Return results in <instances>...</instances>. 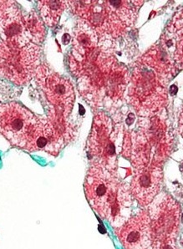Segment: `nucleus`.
<instances>
[{
	"label": "nucleus",
	"mask_w": 183,
	"mask_h": 249,
	"mask_svg": "<svg viewBox=\"0 0 183 249\" xmlns=\"http://www.w3.org/2000/svg\"><path fill=\"white\" fill-rule=\"evenodd\" d=\"M84 187L89 203L101 217L119 227L126 223L127 215L125 213L130 210L132 196L130 187L121 181L116 172L93 161Z\"/></svg>",
	"instance_id": "1"
},
{
	"label": "nucleus",
	"mask_w": 183,
	"mask_h": 249,
	"mask_svg": "<svg viewBox=\"0 0 183 249\" xmlns=\"http://www.w3.org/2000/svg\"><path fill=\"white\" fill-rule=\"evenodd\" d=\"M128 97L136 113L144 118L156 116L168 103L166 86L142 63L133 71Z\"/></svg>",
	"instance_id": "2"
},
{
	"label": "nucleus",
	"mask_w": 183,
	"mask_h": 249,
	"mask_svg": "<svg viewBox=\"0 0 183 249\" xmlns=\"http://www.w3.org/2000/svg\"><path fill=\"white\" fill-rule=\"evenodd\" d=\"M153 243L175 244L180 227L181 208L170 195H164L148 211Z\"/></svg>",
	"instance_id": "3"
},
{
	"label": "nucleus",
	"mask_w": 183,
	"mask_h": 249,
	"mask_svg": "<svg viewBox=\"0 0 183 249\" xmlns=\"http://www.w3.org/2000/svg\"><path fill=\"white\" fill-rule=\"evenodd\" d=\"M36 122L32 113L18 103L0 105V133L13 145L24 148Z\"/></svg>",
	"instance_id": "4"
},
{
	"label": "nucleus",
	"mask_w": 183,
	"mask_h": 249,
	"mask_svg": "<svg viewBox=\"0 0 183 249\" xmlns=\"http://www.w3.org/2000/svg\"><path fill=\"white\" fill-rule=\"evenodd\" d=\"M112 123L107 116L99 114L95 117L88 142V152L95 162L102 164L110 172L115 171V145L112 140Z\"/></svg>",
	"instance_id": "5"
},
{
	"label": "nucleus",
	"mask_w": 183,
	"mask_h": 249,
	"mask_svg": "<svg viewBox=\"0 0 183 249\" xmlns=\"http://www.w3.org/2000/svg\"><path fill=\"white\" fill-rule=\"evenodd\" d=\"M116 234L125 249H153L151 218L147 210L140 211L129 217L117 229Z\"/></svg>",
	"instance_id": "6"
},
{
	"label": "nucleus",
	"mask_w": 183,
	"mask_h": 249,
	"mask_svg": "<svg viewBox=\"0 0 183 249\" xmlns=\"http://www.w3.org/2000/svg\"><path fill=\"white\" fill-rule=\"evenodd\" d=\"M135 170L130 186L131 196L142 207H148L158 195L163 186V167L151 163Z\"/></svg>",
	"instance_id": "7"
},
{
	"label": "nucleus",
	"mask_w": 183,
	"mask_h": 249,
	"mask_svg": "<svg viewBox=\"0 0 183 249\" xmlns=\"http://www.w3.org/2000/svg\"><path fill=\"white\" fill-rule=\"evenodd\" d=\"M140 130L144 133L153 151L151 163L163 166L171 151V138L164 121L155 116L150 118L142 117L139 120Z\"/></svg>",
	"instance_id": "8"
},
{
	"label": "nucleus",
	"mask_w": 183,
	"mask_h": 249,
	"mask_svg": "<svg viewBox=\"0 0 183 249\" xmlns=\"http://www.w3.org/2000/svg\"><path fill=\"white\" fill-rule=\"evenodd\" d=\"M43 89L52 104L64 111H71L74 105V92L67 79L55 73L49 74L43 80Z\"/></svg>",
	"instance_id": "9"
},
{
	"label": "nucleus",
	"mask_w": 183,
	"mask_h": 249,
	"mask_svg": "<svg viewBox=\"0 0 183 249\" xmlns=\"http://www.w3.org/2000/svg\"><path fill=\"white\" fill-rule=\"evenodd\" d=\"M141 60L144 66L153 69L160 81L166 86L171 78L177 73L173 57L161 43L154 45L146 52Z\"/></svg>",
	"instance_id": "10"
},
{
	"label": "nucleus",
	"mask_w": 183,
	"mask_h": 249,
	"mask_svg": "<svg viewBox=\"0 0 183 249\" xmlns=\"http://www.w3.org/2000/svg\"><path fill=\"white\" fill-rule=\"evenodd\" d=\"M123 157L130 160L135 169L151 164L153 160V151L144 133L139 131L125 137Z\"/></svg>",
	"instance_id": "11"
},
{
	"label": "nucleus",
	"mask_w": 183,
	"mask_h": 249,
	"mask_svg": "<svg viewBox=\"0 0 183 249\" xmlns=\"http://www.w3.org/2000/svg\"><path fill=\"white\" fill-rule=\"evenodd\" d=\"M61 142L62 139L55 130L48 123H40L37 120L30 131L24 148L29 151L43 150L56 156L59 153Z\"/></svg>",
	"instance_id": "12"
},
{
	"label": "nucleus",
	"mask_w": 183,
	"mask_h": 249,
	"mask_svg": "<svg viewBox=\"0 0 183 249\" xmlns=\"http://www.w3.org/2000/svg\"><path fill=\"white\" fill-rule=\"evenodd\" d=\"M120 20L127 27L131 26L136 20L140 7L143 1H104Z\"/></svg>",
	"instance_id": "13"
},
{
	"label": "nucleus",
	"mask_w": 183,
	"mask_h": 249,
	"mask_svg": "<svg viewBox=\"0 0 183 249\" xmlns=\"http://www.w3.org/2000/svg\"><path fill=\"white\" fill-rule=\"evenodd\" d=\"M97 43V36L92 27L87 23L78 24L74 39V51L81 56H88L95 49Z\"/></svg>",
	"instance_id": "14"
},
{
	"label": "nucleus",
	"mask_w": 183,
	"mask_h": 249,
	"mask_svg": "<svg viewBox=\"0 0 183 249\" xmlns=\"http://www.w3.org/2000/svg\"><path fill=\"white\" fill-rule=\"evenodd\" d=\"M66 6L65 1H40L38 2V8L42 18H44L45 24L49 26H55L59 22V18L62 15Z\"/></svg>",
	"instance_id": "15"
},
{
	"label": "nucleus",
	"mask_w": 183,
	"mask_h": 249,
	"mask_svg": "<svg viewBox=\"0 0 183 249\" xmlns=\"http://www.w3.org/2000/svg\"><path fill=\"white\" fill-rule=\"evenodd\" d=\"M167 33L174 37H183V7L177 10L166 27Z\"/></svg>",
	"instance_id": "16"
},
{
	"label": "nucleus",
	"mask_w": 183,
	"mask_h": 249,
	"mask_svg": "<svg viewBox=\"0 0 183 249\" xmlns=\"http://www.w3.org/2000/svg\"><path fill=\"white\" fill-rule=\"evenodd\" d=\"M176 39L175 50L173 51V60L177 66L183 67V37H174Z\"/></svg>",
	"instance_id": "17"
},
{
	"label": "nucleus",
	"mask_w": 183,
	"mask_h": 249,
	"mask_svg": "<svg viewBox=\"0 0 183 249\" xmlns=\"http://www.w3.org/2000/svg\"><path fill=\"white\" fill-rule=\"evenodd\" d=\"M179 131L183 137V108L180 114V117H179Z\"/></svg>",
	"instance_id": "18"
},
{
	"label": "nucleus",
	"mask_w": 183,
	"mask_h": 249,
	"mask_svg": "<svg viewBox=\"0 0 183 249\" xmlns=\"http://www.w3.org/2000/svg\"><path fill=\"white\" fill-rule=\"evenodd\" d=\"M175 249H183V235L178 241L177 248L175 246Z\"/></svg>",
	"instance_id": "19"
}]
</instances>
